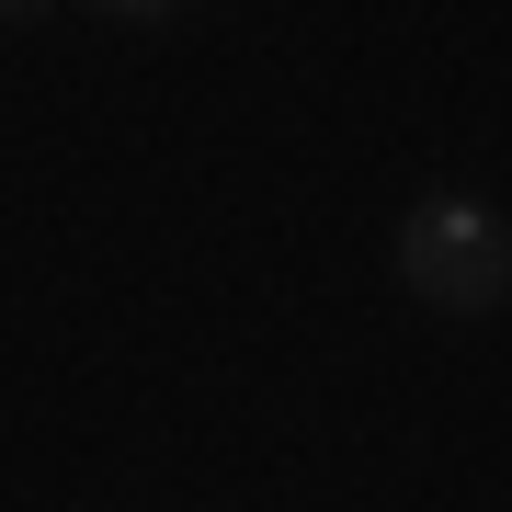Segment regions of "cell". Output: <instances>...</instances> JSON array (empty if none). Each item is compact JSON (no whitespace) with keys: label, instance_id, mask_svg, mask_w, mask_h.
<instances>
[{"label":"cell","instance_id":"6da1fadb","mask_svg":"<svg viewBox=\"0 0 512 512\" xmlns=\"http://www.w3.org/2000/svg\"><path fill=\"white\" fill-rule=\"evenodd\" d=\"M399 285L421 296V308H444V319H501V296H512V228L490 217V205H467V194H433L399 228Z\"/></svg>","mask_w":512,"mask_h":512},{"label":"cell","instance_id":"7a4b0ae2","mask_svg":"<svg viewBox=\"0 0 512 512\" xmlns=\"http://www.w3.org/2000/svg\"><path fill=\"white\" fill-rule=\"evenodd\" d=\"M103 12H126V23H160V12H194V0H103Z\"/></svg>","mask_w":512,"mask_h":512},{"label":"cell","instance_id":"3957f363","mask_svg":"<svg viewBox=\"0 0 512 512\" xmlns=\"http://www.w3.org/2000/svg\"><path fill=\"white\" fill-rule=\"evenodd\" d=\"M0 12H35V0H0Z\"/></svg>","mask_w":512,"mask_h":512}]
</instances>
